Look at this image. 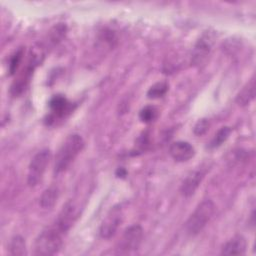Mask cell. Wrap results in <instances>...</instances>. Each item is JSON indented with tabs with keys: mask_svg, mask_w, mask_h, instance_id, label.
I'll return each instance as SVG.
<instances>
[{
	"mask_svg": "<svg viewBox=\"0 0 256 256\" xmlns=\"http://www.w3.org/2000/svg\"><path fill=\"white\" fill-rule=\"evenodd\" d=\"M84 147V140L78 134L69 135L60 146L55 156L54 172L59 174L64 172L75 160Z\"/></svg>",
	"mask_w": 256,
	"mask_h": 256,
	"instance_id": "1",
	"label": "cell"
},
{
	"mask_svg": "<svg viewBox=\"0 0 256 256\" xmlns=\"http://www.w3.org/2000/svg\"><path fill=\"white\" fill-rule=\"evenodd\" d=\"M65 233L54 223L45 228L36 238L34 243V254L39 256H50L58 253L63 245Z\"/></svg>",
	"mask_w": 256,
	"mask_h": 256,
	"instance_id": "2",
	"label": "cell"
},
{
	"mask_svg": "<svg viewBox=\"0 0 256 256\" xmlns=\"http://www.w3.org/2000/svg\"><path fill=\"white\" fill-rule=\"evenodd\" d=\"M214 211L215 205L210 199H205L199 203L185 223L187 233L190 235H196L201 232L211 220Z\"/></svg>",
	"mask_w": 256,
	"mask_h": 256,
	"instance_id": "3",
	"label": "cell"
},
{
	"mask_svg": "<svg viewBox=\"0 0 256 256\" xmlns=\"http://www.w3.org/2000/svg\"><path fill=\"white\" fill-rule=\"evenodd\" d=\"M51 159V152L45 148L37 152L30 161L27 174V183L29 186H37L43 179L46 168Z\"/></svg>",
	"mask_w": 256,
	"mask_h": 256,
	"instance_id": "4",
	"label": "cell"
},
{
	"mask_svg": "<svg viewBox=\"0 0 256 256\" xmlns=\"http://www.w3.org/2000/svg\"><path fill=\"white\" fill-rule=\"evenodd\" d=\"M123 221V211L120 206L112 207L106 214L99 228V235L103 239L113 237Z\"/></svg>",
	"mask_w": 256,
	"mask_h": 256,
	"instance_id": "5",
	"label": "cell"
},
{
	"mask_svg": "<svg viewBox=\"0 0 256 256\" xmlns=\"http://www.w3.org/2000/svg\"><path fill=\"white\" fill-rule=\"evenodd\" d=\"M143 239V228L138 225L134 224L129 226L123 233L119 244L118 249L121 252H131L137 250Z\"/></svg>",
	"mask_w": 256,
	"mask_h": 256,
	"instance_id": "6",
	"label": "cell"
},
{
	"mask_svg": "<svg viewBox=\"0 0 256 256\" xmlns=\"http://www.w3.org/2000/svg\"><path fill=\"white\" fill-rule=\"evenodd\" d=\"M80 215L79 206L72 200L68 201L58 214V217L55 219L54 224L65 234L76 222L77 218Z\"/></svg>",
	"mask_w": 256,
	"mask_h": 256,
	"instance_id": "7",
	"label": "cell"
},
{
	"mask_svg": "<svg viewBox=\"0 0 256 256\" xmlns=\"http://www.w3.org/2000/svg\"><path fill=\"white\" fill-rule=\"evenodd\" d=\"M169 153L175 161L186 162L194 156L195 149L187 141H176L171 144Z\"/></svg>",
	"mask_w": 256,
	"mask_h": 256,
	"instance_id": "8",
	"label": "cell"
},
{
	"mask_svg": "<svg viewBox=\"0 0 256 256\" xmlns=\"http://www.w3.org/2000/svg\"><path fill=\"white\" fill-rule=\"evenodd\" d=\"M49 108L51 110L50 122H53L56 118L64 117L71 111V103L63 95H54L49 101Z\"/></svg>",
	"mask_w": 256,
	"mask_h": 256,
	"instance_id": "9",
	"label": "cell"
},
{
	"mask_svg": "<svg viewBox=\"0 0 256 256\" xmlns=\"http://www.w3.org/2000/svg\"><path fill=\"white\" fill-rule=\"evenodd\" d=\"M212 47V38L208 34H204L195 44L192 52V63L194 65L200 64L209 54Z\"/></svg>",
	"mask_w": 256,
	"mask_h": 256,
	"instance_id": "10",
	"label": "cell"
},
{
	"mask_svg": "<svg viewBox=\"0 0 256 256\" xmlns=\"http://www.w3.org/2000/svg\"><path fill=\"white\" fill-rule=\"evenodd\" d=\"M205 173L202 170H195L191 172L183 181L181 185V193L185 197H189L193 195L196 191V189L199 187L200 183L202 182L204 178Z\"/></svg>",
	"mask_w": 256,
	"mask_h": 256,
	"instance_id": "11",
	"label": "cell"
},
{
	"mask_svg": "<svg viewBox=\"0 0 256 256\" xmlns=\"http://www.w3.org/2000/svg\"><path fill=\"white\" fill-rule=\"evenodd\" d=\"M247 242L242 235H235L222 247V255H242L246 252Z\"/></svg>",
	"mask_w": 256,
	"mask_h": 256,
	"instance_id": "12",
	"label": "cell"
},
{
	"mask_svg": "<svg viewBox=\"0 0 256 256\" xmlns=\"http://www.w3.org/2000/svg\"><path fill=\"white\" fill-rule=\"evenodd\" d=\"M254 97H255V80L253 78L239 92V94L236 97V102L240 106H245L249 104L254 99Z\"/></svg>",
	"mask_w": 256,
	"mask_h": 256,
	"instance_id": "13",
	"label": "cell"
},
{
	"mask_svg": "<svg viewBox=\"0 0 256 256\" xmlns=\"http://www.w3.org/2000/svg\"><path fill=\"white\" fill-rule=\"evenodd\" d=\"M58 196H59L58 188L51 186L43 191V193L40 196L39 204L44 209H50L56 204Z\"/></svg>",
	"mask_w": 256,
	"mask_h": 256,
	"instance_id": "14",
	"label": "cell"
},
{
	"mask_svg": "<svg viewBox=\"0 0 256 256\" xmlns=\"http://www.w3.org/2000/svg\"><path fill=\"white\" fill-rule=\"evenodd\" d=\"M9 253L14 256H22L26 254L25 240L20 235H15L9 242Z\"/></svg>",
	"mask_w": 256,
	"mask_h": 256,
	"instance_id": "15",
	"label": "cell"
},
{
	"mask_svg": "<svg viewBox=\"0 0 256 256\" xmlns=\"http://www.w3.org/2000/svg\"><path fill=\"white\" fill-rule=\"evenodd\" d=\"M232 129L229 127V126H223L221 127L217 132L216 134L214 135V137L212 138L210 144H209V147L210 148H217L219 146H221L229 137L230 133H231Z\"/></svg>",
	"mask_w": 256,
	"mask_h": 256,
	"instance_id": "16",
	"label": "cell"
},
{
	"mask_svg": "<svg viewBox=\"0 0 256 256\" xmlns=\"http://www.w3.org/2000/svg\"><path fill=\"white\" fill-rule=\"evenodd\" d=\"M167 91H168V84L166 82H157L149 88L147 92V96L148 98L156 99V98L163 97Z\"/></svg>",
	"mask_w": 256,
	"mask_h": 256,
	"instance_id": "17",
	"label": "cell"
},
{
	"mask_svg": "<svg viewBox=\"0 0 256 256\" xmlns=\"http://www.w3.org/2000/svg\"><path fill=\"white\" fill-rule=\"evenodd\" d=\"M157 117V110L154 106L147 105L139 112V118L144 123H150Z\"/></svg>",
	"mask_w": 256,
	"mask_h": 256,
	"instance_id": "18",
	"label": "cell"
},
{
	"mask_svg": "<svg viewBox=\"0 0 256 256\" xmlns=\"http://www.w3.org/2000/svg\"><path fill=\"white\" fill-rule=\"evenodd\" d=\"M22 56H23V49L19 48L17 51H15V53L10 57L9 60V65H8V71L9 73L12 75L16 72L21 60H22Z\"/></svg>",
	"mask_w": 256,
	"mask_h": 256,
	"instance_id": "19",
	"label": "cell"
},
{
	"mask_svg": "<svg viewBox=\"0 0 256 256\" xmlns=\"http://www.w3.org/2000/svg\"><path fill=\"white\" fill-rule=\"evenodd\" d=\"M209 129V121L205 118L200 119L197 121V123L195 124L194 128H193V132L195 135L197 136H202L204 135Z\"/></svg>",
	"mask_w": 256,
	"mask_h": 256,
	"instance_id": "20",
	"label": "cell"
}]
</instances>
